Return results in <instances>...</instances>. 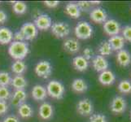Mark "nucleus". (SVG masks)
Returning a JSON list of instances; mask_svg holds the SVG:
<instances>
[{"label": "nucleus", "mask_w": 131, "mask_h": 122, "mask_svg": "<svg viewBox=\"0 0 131 122\" xmlns=\"http://www.w3.org/2000/svg\"><path fill=\"white\" fill-rule=\"evenodd\" d=\"M11 85L16 90H24L27 86V81L22 75H16L12 79Z\"/></svg>", "instance_id": "obj_25"}, {"label": "nucleus", "mask_w": 131, "mask_h": 122, "mask_svg": "<svg viewBox=\"0 0 131 122\" xmlns=\"http://www.w3.org/2000/svg\"><path fill=\"white\" fill-rule=\"evenodd\" d=\"M73 65L76 70L79 72H84L87 70L89 67V62L82 56H78L73 58Z\"/></svg>", "instance_id": "obj_22"}, {"label": "nucleus", "mask_w": 131, "mask_h": 122, "mask_svg": "<svg viewBox=\"0 0 131 122\" xmlns=\"http://www.w3.org/2000/svg\"><path fill=\"white\" fill-rule=\"evenodd\" d=\"M51 33L54 36L58 38H64L70 34V27L65 22H55L53 23L51 27Z\"/></svg>", "instance_id": "obj_4"}, {"label": "nucleus", "mask_w": 131, "mask_h": 122, "mask_svg": "<svg viewBox=\"0 0 131 122\" xmlns=\"http://www.w3.org/2000/svg\"><path fill=\"white\" fill-rule=\"evenodd\" d=\"M12 9L16 14L17 15H23L27 12V5L25 2L17 1L14 2L12 5Z\"/></svg>", "instance_id": "obj_28"}, {"label": "nucleus", "mask_w": 131, "mask_h": 122, "mask_svg": "<svg viewBox=\"0 0 131 122\" xmlns=\"http://www.w3.org/2000/svg\"><path fill=\"white\" fill-rule=\"evenodd\" d=\"M77 112L81 116H89L93 114L94 105L92 101L89 98H83L77 104Z\"/></svg>", "instance_id": "obj_6"}, {"label": "nucleus", "mask_w": 131, "mask_h": 122, "mask_svg": "<svg viewBox=\"0 0 131 122\" xmlns=\"http://www.w3.org/2000/svg\"><path fill=\"white\" fill-rule=\"evenodd\" d=\"M53 113L54 109L51 103L47 102H44L43 103H42L38 110V115L41 117V119L45 120H50L51 118H52Z\"/></svg>", "instance_id": "obj_13"}, {"label": "nucleus", "mask_w": 131, "mask_h": 122, "mask_svg": "<svg viewBox=\"0 0 131 122\" xmlns=\"http://www.w3.org/2000/svg\"><path fill=\"white\" fill-rule=\"evenodd\" d=\"M90 18L93 22L96 24L104 23L107 20V14L104 9L101 7H95L90 12Z\"/></svg>", "instance_id": "obj_11"}, {"label": "nucleus", "mask_w": 131, "mask_h": 122, "mask_svg": "<svg viewBox=\"0 0 131 122\" xmlns=\"http://www.w3.org/2000/svg\"><path fill=\"white\" fill-rule=\"evenodd\" d=\"M3 122H20V120L16 116H8L3 120Z\"/></svg>", "instance_id": "obj_39"}, {"label": "nucleus", "mask_w": 131, "mask_h": 122, "mask_svg": "<svg viewBox=\"0 0 131 122\" xmlns=\"http://www.w3.org/2000/svg\"><path fill=\"white\" fill-rule=\"evenodd\" d=\"M11 97V91L7 86H0V101H6Z\"/></svg>", "instance_id": "obj_31"}, {"label": "nucleus", "mask_w": 131, "mask_h": 122, "mask_svg": "<svg viewBox=\"0 0 131 122\" xmlns=\"http://www.w3.org/2000/svg\"><path fill=\"white\" fill-rule=\"evenodd\" d=\"M35 73L38 76L44 79L50 77L52 73V66L51 63L47 60H42L38 62L35 66Z\"/></svg>", "instance_id": "obj_5"}, {"label": "nucleus", "mask_w": 131, "mask_h": 122, "mask_svg": "<svg viewBox=\"0 0 131 122\" xmlns=\"http://www.w3.org/2000/svg\"><path fill=\"white\" fill-rule=\"evenodd\" d=\"M72 89L76 93H85L88 89V85L82 78H77L72 83Z\"/></svg>", "instance_id": "obj_24"}, {"label": "nucleus", "mask_w": 131, "mask_h": 122, "mask_svg": "<svg viewBox=\"0 0 131 122\" xmlns=\"http://www.w3.org/2000/svg\"><path fill=\"white\" fill-rule=\"evenodd\" d=\"M27 93L25 91V90H16L12 96L11 103L13 106L19 107L20 104L25 103Z\"/></svg>", "instance_id": "obj_16"}, {"label": "nucleus", "mask_w": 131, "mask_h": 122, "mask_svg": "<svg viewBox=\"0 0 131 122\" xmlns=\"http://www.w3.org/2000/svg\"><path fill=\"white\" fill-rule=\"evenodd\" d=\"M92 65L94 69L98 73H102L107 70L108 67H109V64L107 59L102 56H95L93 58L92 60Z\"/></svg>", "instance_id": "obj_12"}, {"label": "nucleus", "mask_w": 131, "mask_h": 122, "mask_svg": "<svg viewBox=\"0 0 131 122\" xmlns=\"http://www.w3.org/2000/svg\"><path fill=\"white\" fill-rule=\"evenodd\" d=\"M77 4H78V7L80 8L81 12H82V11L88 12V11L90 10V9H91V7H92L90 2H87V1H80Z\"/></svg>", "instance_id": "obj_34"}, {"label": "nucleus", "mask_w": 131, "mask_h": 122, "mask_svg": "<svg viewBox=\"0 0 131 122\" xmlns=\"http://www.w3.org/2000/svg\"><path fill=\"white\" fill-rule=\"evenodd\" d=\"M34 25L39 30H47L52 25L51 18L47 14L38 15L34 20Z\"/></svg>", "instance_id": "obj_10"}, {"label": "nucleus", "mask_w": 131, "mask_h": 122, "mask_svg": "<svg viewBox=\"0 0 131 122\" xmlns=\"http://www.w3.org/2000/svg\"><path fill=\"white\" fill-rule=\"evenodd\" d=\"M7 20V13L3 11L0 10V24H4Z\"/></svg>", "instance_id": "obj_40"}, {"label": "nucleus", "mask_w": 131, "mask_h": 122, "mask_svg": "<svg viewBox=\"0 0 131 122\" xmlns=\"http://www.w3.org/2000/svg\"><path fill=\"white\" fill-rule=\"evenodd\" d=\"M11 69L12 73H15L16 75H22L25 73L27 66L23 60H16L12 64Z\"/></svg>", "instance_id": "obj_26"}, {"label": "nucleus", "mask_w": 131, "mask_h": 122, "mask_svg": "<svg viewBox=\"0 0 131 122\" xmlns=\"http://www.w3.org/2000/svg\"><path fill=\"white\" fill-rule=\"evenodd\" d=\"M130 118H131V112H130Z\"/></svg>", "instance_id": "obj_41"}, {"label": "nucleus", "mask_w": 131, "mask_h": 122, "mask_svg": "<svg viewBox=\"0 0 131 122\" xmlns=\"http://www.w3.org/2000/svg\"><path fill=\"white\" fill-rule=\"evenodd\" d=\"M112 49L108 42H102L99 47V56H108L112 53Z\"/></svg>", "instance_id": "obj_27"}, {"label": "nucleus", "mask_w": 131, "mask_h": 122, "mask_svg": "<svg viewBox=\"0 0 131 122\" xmlns=\"http://www.w3.org/2000/svg\"><path fill=\"white\" fill-rule=\"evenodd\" d=\"M59 4H60V2L59 1H45L44 2V5L49 8H55Z\"/></svg>", "instance_id": "obj_38"}, {"label": "nucleus", "mask_w": 131, "mask_h": 122, "mask_svg": "<svg viewBox=\"0 0 131 122\" xmlns=\"http://www.w3.org/2000/svg\"><path fill=\"white\" fill-rule=\"evenodd\" d=\"M127 107L125 99L121 96H115L111 102L110 109L113 113L121 114L125 112Z\"/></svg>", "instance_id": "obj_9"}, {"label": "nucleus", "mask_w": 131, "mask_h": 122, "mask_svg": "<svg viewBox=\"0 0 131 122\" xmlns=\"http://www.w3.org/2000/svg\"><path fill=\"white\" fill-rule=\"evenodd\" d=\"M94 51L92 48L90 47H86L85 49H84L83 51V57L86 60H91V59L94 58Z\"/></svg>", "instance_id": "obj_35"}, {"label": "nucleus", "mask_w": 131, "mask_h": 122, "mask_svg": "<svg viewBox=\"0 0 131 122\" xmlns=\"http://www.w3.org/2000/svg\"><path fill=\"white\" fill-rule=\"evenodd\" d=\"M90 122H107V117L101 113L92 114L90 117Z\"/></svg>", "instance_id": "obj_33"}, {"label": "nucleus", "mask_w": 131, "mask_h": 122, "mask_svg": "<svg viewBox=\"0 0 131 122\" xmlns=\"http://www.w3.org/2000/svg\"><path fill=\"white\" fill-rule=\"evenodd\" d=\"M20 33L23 34L25 42L26 41H32L37 38L38 34V29L36 28L34 23L27 22L21 26L20 29Z\"/></svg>", "instance_id": "obj_7"}, {"label": "nucleus", "mask_w": 131, "mask_h": 122, "mask_svg": "<svg viewBox=\"0 0 131 122\" xmlns=\"http://www.w3.org/2000/svg\"><path fill=\"white\" fill-rule=\"evenodd\" d=\"M118 90L122 94L131 93V82L129 80H122L118 85Z\"/></svg>", "instance_id": "obj_29"}, {"label": "nucleus", "mask_w": 131, "mask_h": 122, "mask_svg": "<svg viewBox=\"0 0 131 122\" xmlns=\"http://www.w3.org/2000/svg\"><path fill=\"white\" fill-rule=\"evenodd\" d=\"M13 39H14V41H16V42H25L24 36L20 33V30L13 34Z\"/></svg>", "instance_id": "obj_36"}, {"label": "nucleus", "mask_w": 131, "mask_h": 122, "mask_svg": "<svg viewBox=\"0 0 131 122\" xmlns=\"http://www.w3.org/2000/svg\"><path fill=\"white\" fill-rule=\"evenodd\" d=\"M13 33L7 27H0V44L7 45L12 42Z\"/></svg>", "instance_id": "obj_20"}, {"label": "nucleus", "mask_w": 131, "mask_h": 122, "mask_svg": "<svg viewBox=\"0 0 131 122\" xmlns=\"http://www.w3.org/2000/svg\"><path fill=\"white\" fill-rule=\"evenodd\" d=\"M18 114L24 119L30 118L34 116V110L29 104L24 103L18 107Z\"/></svg>", "instance_id": "obj_23"}, {"label": "nucleus", "mask_w": 131, "mask_h": 122, "mask_svg": "<svg viewBox=\"0 0 131 122\" xmlns=\"http://www.w3.org/2000/svg\"><path fill=\"white\" fill-rule=\"evenodd\" d=\"M64 12L66 14L73 19H78L81 16V10L78 4L74 3H68L64 7Z\"/></svg>", "instance_id": "obj_21"}, {"label": "nucleus", "mask_w": 131, "mask_h": 122, "mask_svg": "<svg viewBox=\"0 0 131 122\" xmlns=\"http://www.w3.org/2000/svg\"><path fill=\"white\" fill-rule=\"evenodd\" d=\"M64 49L70 54H75L79 51L80 43L78 40L74 38H68L64 42Z\"/></svg>", "instance_id": "obj_19"}, {"label": "nucleus", "mask_w": 131, "mask_h": 122, "mask_svg": "<svg viewBox=\"0 0 131 122\" xmlns=\"http://www.w3.org/2000/svg\"><path fill=\"white\" fill-rule=\"evenodd\" d=\"M74 33L76 37L81 40H86L92 37L93 27L86 21H80L77 24Z\"/></svg>", "instance_id": "obj_2"}, {"label": "nucleus", "mask_w": 131, "mask_h": 122, "mask_svg": "<svg viewBox=\"0 0 131 122\" xmlns=\"http://www.w3.org/2000/svg\"><path fill=\"white\" fill-rule=\"evenodd\" d=\"M0 3H1V2H0Z\"/></svg>", "instance_id": "obj_42"}, {"label": "nucleus", "mask_w": 131, "mask_h": 122, "mask_svg": "<svg viewBox=\"0 0 131 122\" xmlns=\"http://www.w3.org/2000/svg\"><path fill=\"white\" fill-rule=\"evenodd\" d=\"M116 61L122 67H127L131 63V55L127 50L122 49L116 54Z\"/></svg>", "instance_id": "obj_17"}, {"label": "nucleus", "mask_w": 131, "mask_h": 122, "mask_svg": "<svg viewBox=\"0 0 131 122\" xmlns=\"http://www.w3.org/2000/svg\"><path fill=\"white\" fill-rule=\"evenodd\" d=\"M47 92L50 97L55 99H62L64 97L65 89L60 81L53 80L47 84Z\"/></svg>", "instance_id": "obj_3"}, {"label": "nucleus", "mask_w": 131, "mask_h": 122, "mask_svg": "<svg viewBox=\"0 0 131 122\" xmlns=\"http://www.w3.org/2000/svg\"><path fill=\"white\" fill-rule=\"evenodd\" d=\"M121 33L124 40L131 42V25H125L121 30Z\"/></svg>", "instance_id": "obj_32"}, {"label": "nucleus", "mask_w": 131, "mask_h": 122, "mask_svg": "<svg viewBox=\"0 0 131 122\" xmlns=\"http://www.w3.org/2000/svg\"><path fill=\"white\" fill-rule=\"evenodd\" d=\"M12 76L7 72H0V86H8L12 83Z\"/></svg>", "instance_id": "obj_30"}, {"label": "nucleus", "mask_w": 131, "mask_h": 122, "mask_svg": "<svg viewBox=\"0 0 131 122\" xmlns=\"http://www.w3.org/2000/svg\"><path fill=\"white\" fill-rule=\"evenodd\" d=\"M29 52V44L26 42H16L13 41L8 47L10 56L16 60H23Z\"/></svg>", "instance_id": "obj_1"}, {"label": "nucleus", "mask_w": 131, "mask_h": 122, "mask_svg": "<svg viewBox=\"0 0 131 122\" xmlns=\"http://www.w3.org/2000/svg\"><path fill=\"white\" fill-rule=\"evenodd\" d=\"M108 43L110 44V46L112 49V51H119L121 50H122L125 47V42L122 36L119 35H115L110 37V38L108 39Z\"/></svg>", "instance_id": "obj_18"}, {"label": "nucleus", "mask_w": 131, "mask_h": 122, "mask_svg": "<svg viewBox=\"0 0 131 122\" xmlns=\"http://www.w3.org/2000/svg\"><path fill=\"white\" fill-rule=\"evenodd\" d=\"M8 110V105L6 101H0V115L5 114Z\"/></svg>", "instance_id": "obj_37"}, {"label": "nucleus", "mask_w": 131, "mask_h": 122, "mask_svg": "<svg viewBox=\"0 0 131 122\" xmlns=\"http://www.w3.org/2000/svg\"><path fill=\"white\" fill-rule=\"evenodd\" d=\"M32 97L36 101H43L47 97V89L41 85H36L33 87L32 91Z\"/></svg>", "instance_id": "obj_15"}, {"label": "nucleus", "mask_w": 131, "mask_h": 122, "mask_svg": "<svg viewBox=\"0 0 131 122\" xmlns=\"http://www.w3.org/2000/svg\"><path fill=\"white\" fill-rule=\"evenodd\" d=\"M115 81H116V76L110 70H106L104 72H102L99 76V81L103 85H105V86H109V85L114 84Z\"/></svg>", "instance_id": "obj_14"}, {"label": "nucleus", "mask_w": 131, "mask_h": 122, "mask_svg": "<svg viewBox=\"0 0 131 122\" xmlns=\"http://www.w3.org/2000/svg\"><path fill=\"white\" fill-rule=\"evenodd\" d=\"M103 30H104L106 34L112 37L115 35H119L121 31V28L118 21L112 19L107 20L103 23Z\"/></svg>", "instance_id": "obj_8"}]
</instances>
